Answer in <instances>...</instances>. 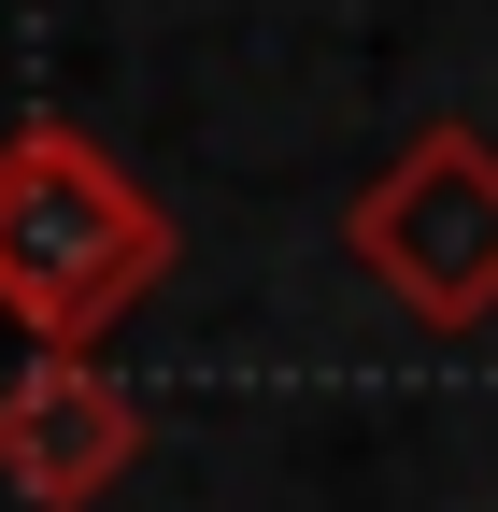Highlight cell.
I'll return each mask as SVG.
<instances>
[{"mask_svg": "<svg viewBox=\"0 0 498 512\" xmlns=\"http://www.w3.org/2000/svg\"><path fill=\"white\" fill-rule=\"evenodd\" d=\"M342 271L385 313H413L427 342L498 328V128L427 114L413 143L342 200Z\"/></svg>", "mask_w": 498, "mask_h": 512, "instance_id": "7a4b0ae2", "label": "cell"}, {"mask_svg": "<svg viewBox=\"0 0 498 512\" xmlns=\"http://www.w3.org/2000/svg\"><path fill=\"white\" fill-rule=\"evenodd\" d=\"M185 271L171 200L72 114L0 128V328L29 356H100Z\"/></svg>", "mask_w": 498, "mask_h": 512, "instance_id": "6da1fadb", "label": "cell"}, {"mask_svg": "<svg viewBox=\"0 0 498 512\" xmlns=\"http://www.w3.org/2000/svg\"><path fill=\"white\" fill-rule=\"evenodd\" d=\"M143 470V399L114 384L100 356H29L0 384V484L29 512H86Z\"/></svg>", "mask_w": 498, "mask_h": 512, "instance_id": "3957f363", "label": "cell"}]
</instances>
